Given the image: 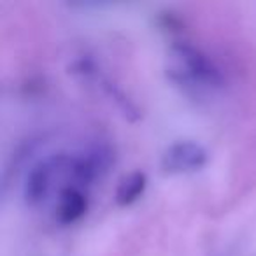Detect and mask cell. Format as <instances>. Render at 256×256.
<instances>
[{
    "mask_svg": "<svg viewBox=\"0 0 256 256\" xmlns=\"http://www.w3.org/2000/svg\"><path fill=\"white\" fill-rule=\"evenodd\" d=\"M90 206L92 188L72 179L68 172V178L62 182L54 198L51 200V218L58 226H72L88 214Z\"/></svg>",
    "mask_w": 256,
    "mask_h": 256,
    "instance_id": "4",
    "label": "cell"
},
{
    "mask_svg": "<svg viewBox=\"0 0 256 256\" xmlns=\"http://www.w3.org/2000/svg\"><path fill=\"white\" fill-rule=\"evenodd\" d=\"M167 74L176 84L193 95L220 92L224 86V72L220 64L182 34H174L168 42Z\"/></svg>",
    "mask_w": 256,
    "mask_h": 256,
    "instance_id": "1",
    "label": "cell"
},
{
    "mask_svg": "<svg viewBox=\"0 0 256 256\" xmlns=\"http://www.w3.org/2000/svg\"><path fill=\"white\" fill-rule=\"evenodd\" d=\"M68 72L78 79L79 82L86 84L88 88L95 90L96 93L109 100L110 106L121 116L128 121H137L140 118V109L136 100L124 92V88L102 67L100 62H96L92 54H79L68 65Z\"/></svg>",
    "mask_w": 256,
    "mask_h": 256,
    "instance_id": "3",
    "label": "cell"
},
{
    "mask_svg": "<svg viewBox=\"0 0 256 256\" xmlns=\"http://www.w3.org/2000/svg\"><path fill=\"white\" fill-rule=\"evenodd\" d=\"M148 190V176L142 170H136L132 174L124 176L116 188L114 200L120 207H130L142 198Z\"/></svg>",
    "mask_w": 256,
    "mask_h": 256,
    "instance_id": "6",
    "label": "cell"
},
{
    "mask_svg": "<svg viewBox=\"0 0 256 256\" xmlns=\"http://www.w3.org/2000/svg\"><path fill=\"white\" fill-rule=\"evenodd\" d=\"M209 164V151L196 140H176L165 148L160 167L168 176H186L200 172Z\"/></svg>",
    "mask_w": 256,
    "mask_h": 256,
    "instance_id": "5",
    "label": "cell"
},
{
    "mask_svg": "<svg viewBox=\"0 0 256 256\" xmlns=\"http://www.w3.org/2000/svg\"><path fill=\"white\" fill-rule=\"evenodd\" d=\"M72 162V151H56L44 154L36 160L23 176L22 195L23 202L30 209L51 202L62 182L68 178Z\"/></svg>",
    "mask_w": 256,
    "mask_h": 256,
    "instance_id": "2",
    "label": "cell"
}]
</instances>
